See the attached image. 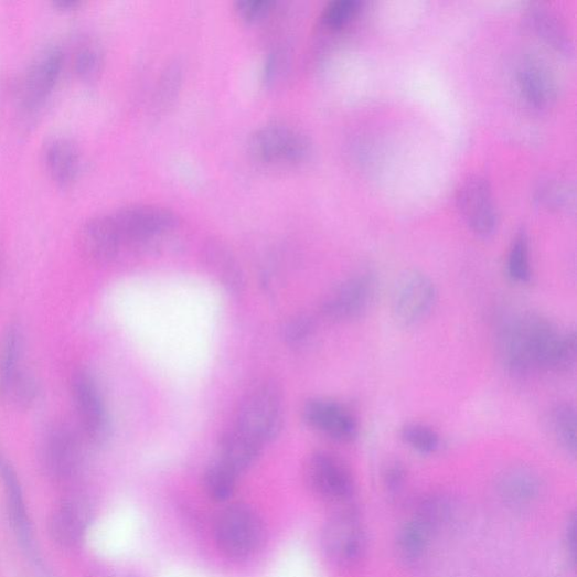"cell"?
<instances>
[{
	"label": "cell",
	"instance_id": "cell-28",
	"mask_svg": "<svg viewBox=\"0 0 577 577\" xmlns=\"http://www.w3.org/2000/svg\"><path fill=\"white\" fill-rule=\"evenodd\" d=\"M400 438L412 450L421 455H432L441 445L438 432L423 424L405 425L400 430Z\"/></svg>",
	"mask_w": 577,
	"mask_h": 577
},
{
	"label": "cell",
	"instance_id": "cell-15",
	"mask_svg": "<svg viewBox=\"0 0 577 577\" xmlns=\"http://www.w3.org/2000/svg\"><path fill=\"white\" fill-rule=\"evenodd\" d=\"M460 214L468 227L482 237L492 235L498 217L492 191L482 177H470L459 188L457 195Z\"/></svg>",
	"mask_w": 577,
	"mask_h": 577
},
{
	"label": "cell",
	"instance_id": "cell-32",
	"mask_svg": "<svg viewBox=\"0 0 577 577\" xmlns=\"http://www.w3.org/2000/svg\"><path fill=\"white\" fill-rule=\"evenodd\" d=\"M3 394L20 406H29L36 397V386L33 378L21 371Z\"/></svg>",
	"mask_w": 577,
	"mask_h": 577
},
{
	"label": "cell",
	"instance_id": "cell-21",
	"mask_svg": "<svg viewBox=\"0 0 577 577\" xmlns=\"http://www.w3.org/2000/svg\"><path fill=\"white\" fill-rule=\"evenodd\" d=\"M434 531L428 522L417 515L405 524L396 543L397 556L405 566L414 568L424 563Z\"/></svg>",
	"mask_w": 577,
	"mask_h": 577
},
{
	"label": "cell",
	"instance_id": "cell-26",
	"mask_svg": "<svg viewBox=\"0 0 577 577\" xmlns=\"http://www.w3.org/2000/svg\"><path fill=\"white\" fill-rule=\"evenodd\" d=\"M506 275L516 285H528L533 278L530 238L519 232L512 241L506 259Z\"/></svg>",
	"mask_w": 577,
	"mask_h": 577
},
{
	"label": "cell",
	"instance_id": "cell-13",
	"mask_svg": "<svg viewBox=\"0 0 577 577\" xmlns=\"http://www.w3.org/2000/svg\"><path fill=\"white\" fill-rule=\"evenodd\" d=\"M93 520L94 509L86 498H67L49 516L50 537L62 548H76L87 536Z\"/></svg>",
	"mask_w": 577,
	"mask_h": 577
},
{
	"label": "cell",
	"instance_id": "cell-25",
	"mask_svg": "<svg viewBox=\"0 0 577 577\" xmlns=\"http://www.w3.org/2000/svg\"><path fill=\"white\" fill-rule=\"evenodd\" d=\"M22 333L18 325H10L0 338V391L7 389L21 370Z\"/></svg>",
	"mask_w": 577,
	"mask_h": 577
},
{
	"label": "cell",
	"instance_id": "cell-30",
	"mask_svg": "<svg viewBox=\"0 0 577 577\" xmlns=\"http://www.w3.org/2000/svg\"><path fill=\"white\" fill-rule=\"evenodd\" d=\"M359 9V0H334L324 9L322 23L330 29H340L356 15Z\"/></svg>",
	"mask_w": 577,
	"mask_h": 577
},
{
	"label": "cell",
	"instance_id": "cell-11",
	"mask_svg": "<svg viewBox=\"0 0 577 577\" xmlns=\"http://www.w3.org/2000/svg\"><path fill=\"white\" fill-rule=\"evenodd\" d=\"M73 402L86 439L100 445L109 438L110 417L94 377L86 371L76 372L71 382Z\"/></svg>",
	"mask_w": 577,
	"mask_h": 577
},
{
	"label": "cell",
	"instance_id": "cell-37",
	"mask_svg": "<svg viewBox=\"0 0 577 577\" xmlns=\"http://www.w3.org/2000/svg\"><path fill=\"white\" fill-rule=\"evenodd\" d=\"M87 577H136L131 573L109 566L93 567Z\"/></svg>",
	"mask_w": 577,
	"mask_h": 577
},
{
	"label": "cell",
	"instance_id": "cell-35",
	"mask_svg": "<svg viewBox=\"0 0 577 577\" xmlns=\"http://www.w3.org/2000/svg\"><path fill=\"white\" fill-rule=\"evenodd\" d=\"M406 479V470L398 460L389 461L384 471V481L391 492L402 489Z\"/></svg>",
	"mask_w": 577,
	"mask_h": 577
},
{
	"label": "cell",
	"instance_id": "cell-6",
	"mask_svg": "<svg viewBox=\"0 0 577 577\" xmlns=\"http://www.w3.org/2000/svg\"><path fill=\"white\" fill-rule=\"evenodd\" d=\"M40 459L50 480L70 483L78 478L84 468V445L74 430L66 426H56L43 439Z\"/></svg>",
	"mask_w": 577,
	"mask_h": 577
},
{
	"label": "cell",
	"instance_id": "cell-5",
	"mask_svg": "<svg viewBox=\"0 0 577 577\" xmlns=\"http://www.w3.org/2000/svg\"><path fill=\"white\" fill-rule=\"evenodd\" d=\"M248 149L259 163L296 165L307 160L310 142L300 131L274 124L256 129L249 137Z\"/></svg>",
	"mask_w": 577,
	"mask_h": 577
},
{
	"label": "cell",
	"instance_id": "cell-7",
	"mask_svg": "<svg viewBox=\"0 0 577 577\" xmlns=\"http://www.w3.org/2000/svg\"><path fill=\"white\" fill-rule=\"evenodd\" d=\"M436 300V286L426 274L405 271L396 280L392 291L393 319L402 328L414 327L428 317Z\"/></svg>",
	"mask_w": 577,
	"mask_h": 577
},
{
	"label": "cell",
	"instance_id": "cell-9",
	"mask_svg": "<svg viewBox=\"0 0 577 577\" xmlns=\"http://www.w3.org/2000/svg\"><path fill=\"white\" fill-rule=\"evenodd\" d=\"M304 479L314 495L333 503L349 501L355 490L349 466L330 452L313 453L307 461Z\"/></svg>",
	"mask_w": 577,
	"mask_h": 577
},
{
	"label": "cell",
	"instance_id": "cell-1",
	"mask_svg": "<svg viewBox=\"0 0 577 577\" xmlns=\"http://www.w3.org/2000/svg\"><path fill=\"white\" fill-rule=\"evenodd\" d=\"M495 346L502 368L516 380L565 375L575 370V332L560 330L537 312H514L503 318L496 329Z\"/></svg>",
	"mask_w": 577,
	"mask_h": 577
},
{
	"label": "cell",
	"instance_id": "cell-36",
	"mask_svg": "<svg viewBox=\"0 0 577 577\" xmlns=\"http://www.w3.org/2000/svg\"><path fill=\"white\" fill-rule=\"evenodd\" d=\"M538 192V200L547 206L559 207L567 201L566 190L557 183H547Z\"/></svg>",
	"mask_w": 577,
	"mask_h": 577
},
{
	"label": "cell",
	"instance_id": "cell-22",
	"mask_svg": "<svg viewBox=\"0 0 577 577\" xmlns=\"http://www.w3.org/2000/svg\"><path fill=\"white\" fill-rule=\"evenodd\" d=\"M264 445L233 426L220 444V459L239 476L258 458Z\"/></svg>",
	"mask_w": 577,
	"mask_h": 577
},
{
	"label": "cell",
	"instance_id": "cell-4",
	"mask_svg": "<svg viewBox=\"0 0 577 577\" xmlns=\"http://www.w3.org/2000/svg\"><path fill=\"white\" fill-rule=\"evenodd\" d=\"M322 546L327 557L343 569L357 567L366 554V536L356 511L341 509L325 523Z\"/></svg>",
	"mask_w": 577,
	"mask_h": 577
},
{
	"label": "cell",
	"instance_id": "cell-27",
	"mask_svg": "<svg viewBox=\"0 0 577 577\" xmlns=\"http://www.w3.org/2000/svg\"><path fill=\"white\" fill-rule=\"evenodd\" d=\"M238 474L221 459L210 464L204 473L203 487L206 495L215 502L228 501L236 489Z\"/></svg>",
	"mask_w": 577,
	"mask_h": 577
},
{
	"label": "cell",
	"instance_id": "cell-3",
	"mask_svg": "<svg viewBox=\"0 0 577 577\" xmlns=\"http://www.w3.org/2000/svg\"><path fill=\"white\" fill-rule=\"evenodd\" d=\"M265 524L249 506L235 504L217 519L216 543L228 557L242 559L256 553L265 542Z\"/></svg>",
	"mask_w": 577,
	"mask_h": 577
},
{
	"label": "cell",
	"instance_id": "cell-17",
	"mask_svg": "<svg viewBox=\"0 0 577 577\" xmlns=\"http://www.w3.org/2000/svg\"><path fill=\"white\" fill-rule=\"evenodd\" d=\"M81 242L84 250L98 261L115 259L124 246L110 214L89 220L82 228Z\"/></svg>",
	"mask_w": 577,
	"mask_h": 577
},
{
	"label": "cell",
	"instance_id": "cell-16",
	"mask_svg": "<svg viewBox=\"0 0 577 577\" xmlns=\"http://www.w3.org/2000/svg\"><path fill=\"white\" fill-rule=\"evenodd\" d=\"M0 477L4 484L9 515L14 534L28 553H33V535L23 491L11 463L0 458Z\"/></svg>",
	"mask_w": 577,
	"mask_h": 577
},
{
	"label": "cell",
	"instance_id": "cell-20",
	"mask_svg": "<svg viewBox=\"0 0 577 577\" xmlns=\"http://www.w3.org/2000/svg\"><path fill=\"white\" fill-rule=\"evenodd\" d=\"M516 79L522 96L535 108H546L555 100L556 82L551 71L539 62L527 61L521 64Z\"/></svg>",
	"mask_w": 577,
	"mask_h": 577
},
{
	"label": "cell",
	"instance_id": "cell-10",
	"mask_svg": "<svg viewBox=\"0 0 577 577\" xmlns=\"http://www.w3.org/2000/svg\"><path fill=\"white\" fill-rule=\"evenodd\" d=\"M377 281L371 273H357L341 281L327 296L322 312L336 323L357 320L375 300Z\"/></svg>",
	"mask_w": 577,
	"mask_h": 577
},
{
	"label": "cell",
	"instance_id": "cell-31",
	"mask_svg": "<svg viewBox=\"0 0 577 577\" xmlns=\"http://www.w3.org/2000/svg\"><path fill=\"white\" fill-rule=\"evenodd\" d=\"M103 54L94 43L83 44L76 52L75 72L83 78L94 77L101 67Z\"/></svg>",
	"mask_w": 577,
	"mask_h": 577
},
{
	"label": "cell",
	"instance_id": "cell-39",
	"mask_svg": "<svg viewBox=\"0 0 577 577\" xmlns=\"http://www.w3.org/2000/svg\"><path fill=\"white\" fill-rule=\"evenodd\" d=\"M54 4L62 10L76 9L81 2L79 0H55Z\"/></svg>",
	"mask_w": 577,
	"mask_h": 577
},
{
	"label": "cell",
	"instance_id": "cell-2",
	"mask_svg": "<svg viewBox=\"0 0 577 577\" xmlns=\"http://www.w3.org/2000/svg\"><path fill=\"white\" fill-rule=\"evenodd\" d=\"M282 409L281 393L275 384L257 385L242 400L234 426L265 445L279 435Z\"/></svg>",
	"mask_w": 577,
	"mask_h": 577
},
{
	"label": "cell",
	"instance_id": "cell-34",
	"mask_svg": "<svg viewBox=\"0 0 577 577\" xmlns=\"http://www.w3.org/2000/svg\"><path fill=\"white\" fill-rule=\"evenodd\" d=\"M271 7L270 0H241L236 3V12L243 20L253 22L268 14Z\"/></svg>",
	"mask_w": 577,
	"mask_h": 577
},
{
	"label": "cell",
	"instance_id": "cell-8",
	"mask_svg": "<svg viewBox=\"0 0 577 577\" xmlns=\"http://www.w3.org/2000/svg\"><path fill=\"white\" fill-rule=\"evenodd\" d=\"M110 215L124 245L163 236L178 225V217L170 209L154 204L124 206Z\"/></svg>",
	"mask_w": 577,
	"mask_h": 577
},
{
	"label": "cell",
	"instance_id": "cell-23",
	"mask_svg": "<svg viewBox=\"0 0 577 577\" xmlns=\"http://www.w3.org/2000/svg\"><path fill=\"white\" fill-rule=\"evenodd\" d=\"M205 259L210 273L228 293L238 295L243 291L245 282L242 270L226 248L220 245L210 247Z\"/></svg>",
	"mask_w": 577,
	"mask_h": 577
},
{
	"label": "cell",
	"instance_id": "cell-24",
	"mask_svg": "<svg viewBox=\"0 0 577 577\" xmlns=\"http://www.w3.org/2000/svg\"><path fill=\"white\" fill-rule=\"evenodd\" d=\"M576 409L570 403H558L547 414V428L557 445L568 455H576Z\"/></svg>",
	"mask_w": 577,
	"mask_h": 577
},
{
	"label": "cell",
	"instance_id": "cell-12",
	"mask_svg": "<svg viewBox=\"0 0 577 577\" xmlns=\"http://www.w3.org/2000/svg\"><path fill=\"white\" fill-rule=\"evenodd\" d=\"M65 55L60 45L51 44L38 52L21 84L25 111L38 110L55 88L64 67Z\"/></svg>",
	"mask_w": 577,
	"mask_h": 577
},
{
	"label": "cell",
	"instance_id": "cell-29",
	"mask_svg": "<svg viewBox=\"0 0 577 577\" xmlns=\"http://www.w3.org/2000/svg\"><path fill=\"white\" fill-rule=\"evenodd\" d=\"M530 20L538 34L549 44L558 50L568 49L569 42L565 29L552 13L537 9L531 13Z\"/></svg>",
	"mask_w": 577,
	"mask_h": 577
},
{
	"label": "cell",
	"instance_id": "cell-19",
	"mask_svg": "<svg viewBox=\"0 0 577 577\" xmlns=\"http://www.w3.org/2000/svg\"><path fill=\"white\" fill-rule=\"evenodd\" d=\"M496 489L507 504L523 506L533 503L539 496L542 482L533 469L514 466L505 469L499 477Z\"/></svg>",
	"mask_w": 577,
	"mask_h": 577
},
{
	"label": "cell",
	"instance_id": "cell-33",
	"mask_svg": "<svg viewBox=\"0 0 577 577\" xmlns=\"http://www.w3.org/2000/svg\"><path fill=\"white\" fill-rule=\"evenodd\" d=\"M314 333V323L307 314L293 318L285 329L287 343L293 348L304 345Z\"/></svg>",
	"mask_w": 577,
	"mask_h": 577
},
{
	"label": "cell",
	"instance_id": "cell-38",
	"mask_svg": "<svg viewBox=\"0 0 577 577\" xmlns=\"http://www.w3.org/2000/svg\"><path fill=\"white\" fill-rule=\"evenodd\" d=\"M575 520L571 519L568 523L567 531H566V544H567V551L570 553V556H575Z\"/></svg>",
	"mask_w": 577,
	"mask_h": 577
},
{
	"label": "cell",
	"instance_id": "cell-14",
	"mask_svg": "<svg viewBox=\"0 0 577 577\" xmlns=\"http://www.w3.org/2000/svg\"><path fill=\"white\" fill-rule=\"evenodd\" d=\"M304 424L333 441L349 444L359 436V424L354 414L344 405L330 399L314 398L302 408Z\"/></svg>",
	"mask_w": 577,
	"mask_h": 577
},
{
	"label": "cell",
	"instance_id": "cell-18",
	"mask_svg": "<svg viewBox=\"0 0 577 577\" xmlns=\"http://www.w3.org/2000/svg\"><path fill=\"white\" fill-rule=\"evenodd\" d=\"M43 159L52 180L61 185L74 182L81 171V152L68 138H52L44 146Z\"/></svg>",
	"mask_w": 577,
	"mask_h": 577
}]
</instances>
